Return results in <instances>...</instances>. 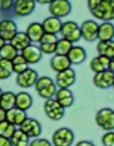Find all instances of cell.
Returning a JSON list of instances; mask_svg holds the SVG:
<instances>
[{"mask_svg":"<svg viewBox=\"0 0 114 146\" xmlns=\"http://www.w3.org/2000/svg\"><path fill=\"white\" fill-rule=\"evenodd\" d=\"M87 7L96 19L114 21V0H87Z\"/></svg>","mask_w":114,"mask_h":146,"instance_id":"cell-1","label":"cell"},{"mask_svg":"<svg viewBox=\"0 0 114 146\" xmlns=\"http://www.w3.org/2000/svg\"><path fill=\"white\" fill-rule=\"evenodd\" d=\"M97 127L104 131H114V110L110 108H103L95 115Z\"/></svg>","mask_w":114,"mask_h":146,"instance_id":"cell-2","label":"cell"},{"mask_svg":"<svg viewBox=\"0 0 114 146\" xmlns=\"http://www.w3.org/2000/svg\"><path fill=\"white\" fill-rule=\"evenodd\" d=\"M73 141H74V133L68 127L58 128L53 133V137H51L53 146H72Z\"/></svg>","mask_w":114,"mask_h":146,"instance_id":"cell-3","label":"cell"},{"mask_svg":"<svg viewBox=\"0 0 114 146\" xmlns=\"http://www.w3.org/2000/svg\"><path fill=\"white\" fill-rule=\"evenodd\" d=\"M64 110H66V108H63L54 98L45 100L44 111H45L46 117L49 119H51V121H60L64 117Z\"/></svg>","mask_w":114,"mask_h":146,"instance_id":"cell-4","label":"cell"},{"mask_svg":"<svg viewBox=\"0 0 114 146\" xmlns=\"http://www.w3.org/2000/svg\"><path fill=\"white\" fill-rule=\"evenodd\" d=\"M62 37L69 40L71 42H77V41L81 40V30H80V26L77 25L73 21H67V22L62 23V28L60 32Z\"/></svg>","mask_w":114,"mask_h":146,"instance_id":"cell-5","label":"cell"},{"mask_svg":"<svg viewBox=\"0 0 114 146\" xmlns=\"http://www.w3.org/2000/svg\"><path fill=\"white\" fill-rule=\"evenodd\" d=\"M49 12L51 15L64 18L71 14L72 4L69 0H53L51 3H49Z\"/></svg>","mask_w":114,"mask_h":146,"instance_id":"cell-6","label":"cell"},{"mask_svg":"<svg viewBox=\"0 0 114 146\" xmlns=\"http://www.w3.org/2000/svg\"><path fill=\"white\" fill-rule=\"evenodd\" d=\"M81 30V37L84 40L92 42V41L97 40V33H99V23H96L92 19H87L85 22H82V25L80 26Z\"/></svg>","mask_w":114,"mask_h":146,"instance_id":"cell-7","label":"cell"},{"mask_svg":"<svg viewBox=\"0 0 114 146\" xmlns=\"http://www.w3.org/2000/svg\"><path fill=\"white\" fill-rule=\"evenodd\" d=\"M18 128H21L26 135H27L30 139H36V137L41 136V132H42V127H41V123L35 118H26L25 121L22 122Z\"/></svg>","mask_w":114,"mask_h":146,"instance_id":"cell-8","label":"cell"},{"mask_svg":"<svg viewBox=\"0 0 114 146\" xmlns=\"http://www.w3.org/2000/svg\"><path fill=\"white\" fill-rule=\"evenodd\" d=\"M92 82L97 88L101 90H107L110 88L114 83V73L110 69H105L103 72L95 73V76L92 77Z\"/></svg>","mask_w":114,"mask_h":146,"instance_id":"cell-9","label":"cell"},{"mask_svg":"<svg viewBox=\"0 0 114 146\" xmlns=\"http://www.w3.org/2000/svg\"><path fill=\"white\" fill-rule=\"evenodd\" d=\"M74 82H76V72H74V69H72L71 67L64 69V71L56 72L55 85L58 88H60V87L69 88L73 86Z\"/></svg>","mask_w":114,"mask_h":146,"instance_id":"cell-10","label":"cell"},{"mask_svg":"<svg viewBox=\"0 0 114 146\" xmlns=\"http://www.w3.org/2000/svg\"><path fill=\"white\" fill-rule=\"evenodd\" d=\"M38 78V74L35 69L32 68H27L26 71H23L22 73H18L17 78H15V82L19 87L22 88H28V87H32L35 86L36 81Z\"/></svg>","mask_w":114,"mask_h":146,"instance_id":"cell-11","label":"cell"},{"mask_svg":"<svg viewBox=\"0 0 114 146\" xmlns=\"http://www.w3.org/2000/svg\"><path fill=\"white\" fill-rule=\"evenodd\" d=\"M35 0H14L13 4V13L18 17H27L35 10Z\"/></svg>","mask_w":114,"mask_h":146,"instance_id":"cell-12","label":"cell"},{"mask_svg":"<svg viewBox=\"0 0 114 146\" xmlns=\"http://www.w3.org/2000/svg\"><path fill=\"white\" fill-rule=\"evenodd\" d=\"M18 32L17 30V25L13 19L10 18H5V19L0 21V37L8 42L12 40V37Z\"/></svg>","mask_w":114,"mask_h":146,"instance_id":"cell-13","label":"cell"},{"mask_svg":"<svg viewBox=\"0 0 114 146\" xmlns=\"http://www.w3.org/2000/svg\"><path fill=\"white\" fill-rule=\"evenodd\" d=\"M54 99H55L63 108H69V106H72L74 103L73 92H72L69 88H66V87L58 88L55 95H54Z\"/></svg>","mask_w":114,"mask_h":146,"instance_id":"cell-14","label":"cell"},{"mask_svg":"<svg viewBox=\"0 0 114 146\" xmlns=\"http://www.w3.org/2000/svg\"><path fill=\"white\" fill-rule=\"evenodd\" d=\"M21 54H22L23 58L27 60L28 64H36L42 58V51L40 50V48L36 45H32V44H30L27 48L23 49V50L21 51Z\"/></svg>","mask_w":114,"mask_h":146,"instance_id":"cell-15","label":"cell"},{"mask_svg":"<svg viewBox=\"0 0 114 146\" xmlns=\"http://www.w3.org/2000/svg\"><path fill=\"white\" fill-rule=\"evenodd\" d=\"M26 118H27L26 110H22V109L17 108V106H13V108L8 109L7 115H5V119L15 127H19Z\"/></svg>","mask_w":114,"mask_h":146,"instance_id":"cell-16","label":"cell"},{"mask_svg":"<svg viewBox=\"0 0 114 146\" xmlns=\"http://www.w3.org/2000/svg\"><path fill=\"white\" fill-rule=\"evenodd\" d=\"M62 18H58L55 15H50V17L45 18L42 21V27L45 32L49 33H54V35H58L60 32V28H62Z\"/></svg>","mask_w":114,"mask_h":146,"instance_id":"cell-17","label":"cell"},{"mask_svg":"<svg viewBox=\"0 0 114 146\" xmlns=\"http://www.w3.org/2000/svg\"><path fill=\"white\" fill-rule=\"evenodd\" d=\"M72 64L69 62L68 56L67 55H62V54H53L50 59V67L53 71L55 72H60L64 71V69L69 68Z\"/></svg>","mask_w":114,"mask_h":146,"instance_id":"cell-18","label":"cell"},{"mask_svg":"<svg viewBox=\"0 0 114 146\" xmlns=\"http://www.w3.org/2000/svg\"><path fill=\"white\" fill-rule=\"evenodd\" d=\"M114 38V25L112 21H103L99 25L97 40H113Z\"/></svg>","mask_w":114,"mask_h":146,"instance_id":"cell-19","label":"cell"},{"mask_svg":"<svg viewBox=\"0 0 114 146\" xmlns=\"http://www.w3.org/2000/svg\"><path fill=\"white\" fill-rule=\"evenodd\" d=\"M26 33H27V36L30 37L31 42H38V41L41 40V36L45 33V31H44V27L41 23L32 22L28 25L27 30H26Z\"/></svg>","mask_w":114,"mask_h":146,"instance_id":"cell-20","label":"cell"},{"mask_svg":"<svg viewBox=\"0 0 114 146\" xmlns=\"http://www.w3.org/2000/svg\"><path fill=\"white\" fill-rule=\"evenodd\" d=\"M71 64H81L82 62L86 60V50L82 46H72V49L69 50V53L67 54Z\"/></svg>","mask_w":114,"mask_h":146,"instance_id":"cell-21","label":"cell"},{"mask_svg":"<svg viewBox=\"0 0 114 146\" xmlns=\"http://www.w3.org/2000/svg\"><path fill=\"white\" fill-rule=\"evenodd\" d=\"M33 99L26 91H21V92L15 94V106L22 110H28V109L32 106Z\"/></svg>","mask_w":114,"mask_h":146,"instance_id":"cell-22","label":"cell"},{"mask_svg":"<svg viewBox=\"0 0 114 146\" xmlns=\"http://www.w3.org/2000/svg\"><path fill=\"white\" fill-rule=\"evenodd\" d=\"M9 42L12 44V45L14 46V48L21 53L23 49L27 48V46L30 45L31 40H30V37L27 36V33H26V32H17L12 37V40H10Z\"/></svg>","mask_w":114,"mask_h":146,"instance_id":"cell-23","label":"cell"},{"mask_svg":"<svg viewBox=\"0 0 114 146\" xmlns=\"http://www.w3.org/2000/svg\"><path fill=\"white\" fill-rule=\"evenodd\" d=\"M109 60H110V58H108V56L97 55L95 58H92L91 63H90V68H91V71L94 73L109 69Z\"/></svg>","mask_w":114,"mask_h":146,"instance_id":"cell-24","label":"cell"},{"mask_svg":"<svg viewBox=\"0 0 114 146\" xmlns=\"http://www.w3.org/2000/svg\"><path fill=\"white\" fill-rule=\"evenodd\" d=\"M96 49L99 55L112 58L114 56V40H99Z\"/></svg>","mask_w":114,"mask_h":146,"instance_id":"cell-25","label":"cell"},{"mask_svg":"<svg viewBox=\"0 0 114 146\" xmlns=\"http://www.w3.org/2000/svg\"><path fill=\"white\" fill-rule=\"evenodd\" d=\"M10 142H12V146H28V144H30V137L21 128H15L13 136L10 137Z\"/></svg>","mask_w":114,"mask_h":146,"instance_id":"cell-26","label":"cell"},{"mask_svg":"<svg viewBox=\"0 0 114 146\" xmlns=\"http://www.w3.org/2000/svg\"><path fill=\"white\" fill-rule=\"evenodd\" d=\"M0 106L5 110L15 106V94L12 91H3L1 96H0Z\"/></svg>","mask_w":114,"mask_h":146,"instance_id":"cell-27","label":"cell"},{"mask_svg":"<svg viewBox=\"0 0 114 146\" xmlns=\"http://www.w3.org/2000/svg\"><path fill=\"white\" fill-rule=\"evenodd\" d=\"M12 64H13V73H17V74L18 73H22L27 68H30V67H28L30 64L27 63V60L23 58V55L21 53H18L17 55L12 59Z\"/></svg>","mask_w":114,"mask_h":146,"instance_id":"cell-28","label":"cell"},{"mask_svg":"<svg viewBox=\"0 0 114 146\" xmlns=\"http://www.w3.org/2000/svg\"><path fill=\"white\" fill-rule=\"evenodd\" d=\"M73 46V42H71L67 38L62 37V38H58L55 44V54H62V55H67L69 53V50L72 49Z\"/></svg>","mask_w":114,"mask_h":146,"instance_id":"cell-29","label":"cell"},{"mask_svg":"<svg viewBox=\"0 0 114 146\" xmlns=\"http://www.w3.org/2000/svg\"><path fill=\"white\" fill-rule=\"evenodd\" d=\"M18 53H19V51L8 41V42H5L4 45H3V48L0 49V58H5V59H10V60H12Z\"/></svg>","mask_w":114,"mask_h":146,"instance_id":"cell-30","label":"cell"},{"mask_svg":"<svg viewBox=\"0 0 114 146\" xmlns=\"http://www.w3.org/2000/svg\"><path fill=\"white\" fill-rule=\"evenodd\" d=\"M14 131H15V126H13L12 123H9L7 119L0 122V136H4V137H7V139H10V137L13 136V133H14Z\"/></svg>","mask_w":114,"mask_h":146,"instance_id":"cell-31","label":"cell"},{"mask_svg":"<svg viewBox=\"0 0 114 146\" xmlns=\"http://www.w3.org/2000/svg\"><path fill=\"white\" fill-rule=\"evenodd\" d=\"M56 90H58V87H56L55 82H54V83H51V85H49V86H46V87H44V88H41V90H38L37 94L40 95V98H42V99H45V100H46V99L54 98V95H55Z\"/></svg>","mask_w":114,"mask_h":146,"instance_id":"cell-32","label":"cell"},{"mask_svg":"<svg viewBox=\"0 0 114 146\" xmlns=\"http://www.w3.org/2000/svg\"><path fill=\"white\" fill-rule=\"evenodd\" d=\"M51 83H54V81L51 80L50 77H48V76H41V77H38L37 81H36L35 88H36V91H38V90H41V88L46 87V86L51 85Z\"/></svg>","mask_w":114,"mask_h":146,"instance_id":"cell-33","label":"cell"},{"mask_svg":"<svg viewBox=\"0 0 114 146\" xmlns=\"http://www.w3.org/2000/svg\"><path fill=\"white\" fill-rule=\"evenodd\" d=\"M38 48L42 51V54H46V55H51V54H55V44L53 42H38Z\"/></svg>","mask_w":114,"mask_h":146,"instance_id":"cell-34","label":"cell"},{"mask_svg":"<svg viewBox=\"0 0 114 146\" xmlns=\"http://www.w3.org/2000/svg\"><path fill=\"white\" fill-rule=\"evenodd\" d=\"M101 144L104 146H114V131H107L103 135Z\"/></svg>","mask_w":114,"mask_h":146,"instance_id":"cell-35","label":"cell"},{"mask_svg":"<svg viewBox=\"0 0 114 146\" xmlns=\"http://www.w3.org/2000/svg\"><path fill=\"white\" fill-rule=\"evenodd\" d=\"M28 146H53V144L46 139H38V137H36L32 141H30Z\"/></svg>","mask_w":114,"mask_h":146,"instance_id":"cell-36","label":"cell"},{"mask_svg":"<svg viewBox=\"0 0 114 146\" xmlns=\"http://www.w3.org/2000/svg\"><path fill=\"white\" fill-rule=\"evenodd\" d=\"M56 41H58V37H56V35H54V33L45 32L42 36H41V40L38 41V42H53V44H55Z\"/></svg>","mask_w":114,"mask_h":146,"instance_id":"cell-37","label":"cell"},{"mask_svg":"<svg viewBox=\"0 0 114 146\" xmlns=\"http://www.w3.org/2000/svg\"><path fill=\"white\" fill-rule=\"evenodd\" d=\"M13 4L14 0H1V10L3 13H9L10 10H13Z\"/></svg>","mask_w":114,"mask_h":146,"instance_id":"cell-38","label":"cell"},{"mask_svg":"<svg viewBox=\"0 0 114 146\" xmlns=\"http://www.w3.org/2000/svg\"><path fill=\"white\" fill-rule=\"evenodd\" d=\"M0 67L7 71H9L10 73H13V64L10 59H5V58H0Z\"/></svg>","mask_w":114,"mask_h":146,"instance_id":"cell-39","label":"cell"},{"mask_svg":"<svg viewBox=\"0 0 114 146\" xmlns=\"http://www.w3.org/2000/svg\"><path fill=\"white\" fill-rule=\"evenodd\" d=\"M10 73L9 71H7V69H4V68H1L0 67V80H7V78H9L10 77Z\"/></svg>","mask_w":114,"mask_h":146,"instance_id":"cell-40","label":"cell"},{"mask_svg":"<svg viewBox=\"0 0 114 146\" xmlns=\"http://www.w3.org/2000/svg\"><path fill=\"white\" fill-rule=\"evenodd\" d=\"M0 146H12L10 139H7L4 136H0Z\"/></svg>","mask_w":114,"mask_h":146,"instance_id":"cell-41","label":"cell"},{"mask_svg":"<svg viewBox=\"0 0 114 146\" xmlns=\"http://www.w3.org/2000/svg\"><path fill=\"white\" fill-rule=\"evenodd\" d=\"M76 146H95V145L90 141H80L76 144Z\"/></svg>","mask_w":114,"mask_h":146,"instance_id":"cell-42","label":"cell"},{"mask_svg":"<svg viewBox=\"0 0 114 146\" xmlns=\"http://www.w3.org/2000/svg\"><path fill=\"white\" fill-rule=\"evenodd\" d=\"M5 115H7V110H5V109H3L1 106H0V122L4 121V119H5Z\"/></svg>","mask_w":114,"mask_h":146,"instance_id":"cell-43","label":"cell"},{"mask_svg":"<svg viewBox=\"0 0 114 146\" xmlns=\"http://www.w3.org/2000/svg\"><path fill=\"white\" fill-rule=\"evenodd\" d=\"M109 69L114 73V56H112V58H110V60H109Z\"/></svg>","mask_w":114,"mask_h":146,"instance_id":"cell-44","label":"cell"},{"mask_svg":"<svg viewBox=\"0 0 114 146\" xmlns=\"http://www.w3.org/2000/svg\"><path fill=\"white\" fill-rule=\"evenodd\" d=\"M36 3H38V4H49V3H51L53 0H35Z\"/></svg>","mask_w":114,"mask_h":146,"instance_id":"cell-45","label":"cell"},{"mask_svg":"<svg viewBox=\"0 0 114 146\" xmlns=\"http://www.w3.org/2000/svg\"><path fill=\"white\" fill-rule=\"evenodd\" d=\"M4 44H5V41H4V40H3V38H1V37H0V49H1V48H3V45H4Z\"/></svg>","mask_w":114,"mask_h":146,"instance_id":"cell-46","label":"cell"},{"mask_svg":"<svg viewBox=\"0 0 114 146\" xmlns=\"http://www.w3.org/2000/svg\"><path fill=\"white\" fill-rule=\"evenodd\" d=\"M1 94H3V90H1V87H0V96H1Z\"/></svg>","mask_w":114,"mask_h":146,"instance_id":"cell-47","label":"cell"},{"mask_svg":"<svg viewBox=\"0 0 114 146\" xmlns=\"http://www.w3.org/2000/svg\"><path fill=\"white\" fill-rule=\"evenodd\" d=\"M0 10H1V0H0Z\"/></svg>","mask_w":114,"mask_h":146,"instance_id":"cell-48","label":"cell"},{"mask_svg":"<svg viewBox=\"0 0 114 146\" xmlns=\"http://www.w3.org/2000/svg\"><path fill=\"white\" fill-rule=\"evenodd\" d=\"M112 87H113V90H114V83H113V86H112Z\"/></svg>","mask_w":114,"mask_h":146,"instance_id":"cell-49","label":"cell"}]
</instances>
